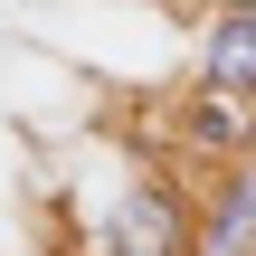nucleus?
I'll return each mask as SVG.
<instances>
[{"instance_id":"6","label":"nucleus","mask_w":256,"mask_h":256,"mask_svg":"<svg viewBox=\"0 0 256 256\" xmlns=\"http://www.w3.org/2000/svg\"><path fill=\"white\" fill-rule=\"evenodd\" d=\"M209 10H256V0H209Z\"/></svg>"},{"instance_id":"3","label":"nucleus","mask_w":256,"mask_h":256,"mask_svg":"<svg viewBox=\"0 0 256 256\" xmlns=\"http://www.w3.org/2000/svg\"><path fill=\"white\" fill-rule=\"evenodd\" d=\"M180 133L200 142V152H247L256 142V95H228V86H190L180 95Z\"/></svg>"},{"instance_id":"4","label":"nucleus","mask_w":256,"mask_h":256,"mask_svg":"<svg viewBox=\"0 0 256 256\" xmlns=\"http://www.w3.org/2000/svg\"><path fill=\"white\" fill-rule=\"evenodd\" d=\"M200 256H256V171L247 162L218 171V209L200 218Z\"/></svg>"},{"instance_id":"1","label":"nucleus","mask_w":256,"mask_h":256,"mask_svg":"<svg viewBox=\"0 0 256 256\" xmlns=\"http://www.w3.org/2000/svg\"><path fill=\"white\" fill-rule=\"evenodd\" d=\"M114 238L142 256H200V218L180 209V190H162V180H133L124 190V209H114Z\"/></svg>"},{"instance_id":"2","label":"nucleus","mask_w":256,"mask_h":256,"mask_svg":"<svg viewBox=\"0 0 256 256\" xmlns=\"http://www.w3.org/2000/svg\"><path fill=\"white\" fill-rule=\"evenodd\" d=\"M200 86L256 95V10H209L200 19Z\"/></svg>"},{"instance_id":"5","label":"nucleus","mask_w":256,"mask_h":256,"mask_svg":"<svg viewBox=\"0 0 256 256\" xmlns=\"http://www.w3.org/2000/svg\"><path fill=\"white\" fill-rule=\"evenodd\" d=\"M86 256H142V247H124L114 228H95V247H86Z\"/></svg>"}]
</instances>
